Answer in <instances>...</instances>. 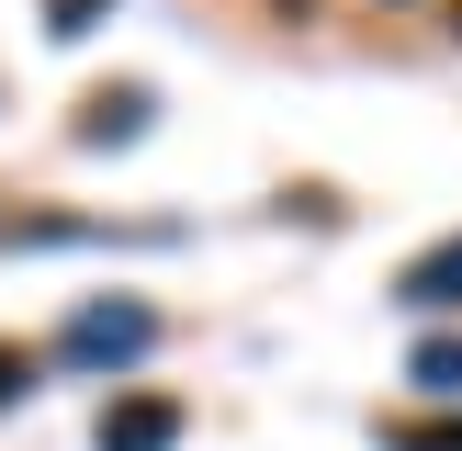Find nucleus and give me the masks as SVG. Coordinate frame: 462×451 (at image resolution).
<instances>
[{"label":"nucleus","instance_id":"f257e3e1","mask_svg":"<svg viewBox=\"0 0 462 451\" xmlns=\"http://www.w3.org/2000/svg\"><path fill=\"white\" fill-rule=\"evenodd\" d=\"M147 338H158V316H147V305H79L57 350H68V361H90V373H113V361H147Z\"/></svg>","mask_w":462,"mask_h":451},{"label":"nucleus","instance_id":"f03ea898","mask_svg":"<svg viewBox=\"0 0 462 451\" xmlns=\"http://www.w3.org/2000/svg\"><path fill=\"white\" fill-rule=\"evenodd\" d=\"M180 440V406L170 395H113L102 406V451H170Z\"/></svg>","mask_w":462,"mask_h":451},{"label":"nucleus","instance_id":"7ed1b4c3","mask_svg":"<svg viewBox=\"0 0 462 451\" xmlns=\"http://www.w3.org/2000/svg\"><path fill=\"white\" fill-rule=\"evenodd\" d=\"M125 135H147V90H90L79 102V147H125Z\"/></svg>","mask_w":462,"mask_h":451},{"label":"nucleus","instance_id":"20e7f679","mask_svg":"<svg viewBox=\"0 0 462 451\" xmlns=\"http://www.w3.org/2000/svg\"><path fill=\"white\" fill-rule=\"evenodd\" d=\"M406 305H462V237H440V248H429V260H406Z\"/></svg>","mask_w":462,"mask_h":451},{"label":"nucleus","instance_id":"39448f33","mask_svg":"<svg viewBox=\"0 0 462 451\" xmlns=\"http://www.w3.org/2000/svg\"><path fill=\"white\" fill-rule=\"evenodd\" d=\"M418 383H429V395H462V338H429V350H418Z\"/></svg>","mask_w":462,"mask_h":451},{"label":"nucleus","instance_id":"423d86ee","mask_svg":"<svg viewBox=\"0 0 462 451\" xmlns=\"http://www.w3.org/2000/svg\"><path fill=\"white\" fill-rule=\"evenodd\" d=\"M90 23H113V0H45V34H90Z\"/></svg>","mask_w":462,"mask_h":451},{"label":"nucleus","instance_id":"0eeeda50","mask_svg":"<svg viewBox=\"0 0 462 451\" xmlns=\"http://www.w3.org/2000/svg\"><path fill=\"white\" fill-rule=\"evenodd\" d=\"M23 383H34V361H23L12 338H0V406H23Z\"/></svg>","mask_w":462,"mask_h":451},{"label":"nucleus","instance_id":"6e6552de","mask_svg":"<svg viewBox=\"0 0 462 451\" xmlns=\"http://www.w3.org/2000/svg\"><path fill=\"white\" fill-rule=\"evenodd\" d=\"M395 451H462V418L451 428H395Z\"/></svg>","mask_w":462,"mask_h":451}]
</instances>
